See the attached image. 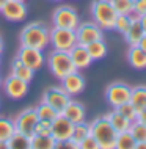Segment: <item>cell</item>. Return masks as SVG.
Masks as SVG:
<instances>
[{"mask_svg":"<svg viewBox=\"0 0 146 149\" xmlns=\"http://www.w3.org/2000/svg\"><path fill=\"white\" fill-rule=\"evenodd\" d=\"M3 47H5V44H3V38H2V35H0V54L3 52Z\"/></svg>","mask_w":146,"mask_h":149,"instance_id":"7bdbcfd3","label":"cell"},{"mask_svg":"<svg viewBox=\"0 0 146 149\" xmlns=\"http://www.w3.org/2000/svg\"><path fill=\"white\" fill-rule=\"evenodd\" d=\"M90 130L91 135L96 138L99 149H115V141L118 132L112 127L110 121L107 119V116H97V118L90 123Z\"/></svg>","mask_w":146,"mask_h":149,"instance_id":"7a4b0ae2","label":"cell"},{"mask_svg":"<svg viewBox=\"0 0 146 149\" xmlns=\"http://www.w3.org/2000/svg\"><path fill=\"white\" fill-rule=\"evenodd\" d=\"M13 121H14L16 130L31 138L35 134V127H36V123L39 121V118H38V115H36L35 107H28L25 110H22Z\"/></svg>","mask_w":146,"mask_h":149,"instance_id":"52a82bcc","label":"cell"},{"mask_svg":"<svg viewBox=\"0 0 146 149\" xmlns=\"http://www.w3.org/2000/svg\"><path fill=\"white\" fill-rule=\"evenodd\" d=\"M107 116V119L110 121V124H112V127L115 129L116 132H124V130H129V129H131V121H129L127 118H126L124 115H121L118 110H113V111H110V113L108 115H105Z\"/></svg>","mask_w":146,"mask_h":149,"instance_id":"44dd1931","label":"cell"},{"mask_svg":"<svg viewBox=\"0 0 146 149\" xmlns=\"http://www.w3.org/2000/svg\"><path fill=\"white\" fill-rule=\"evenodd\" d=\"M14 132H16L14 121L6 118V116H0V140L2 141H8Z\"/></svg>","mask_w":146,"mask_h":149,"instance_id":"83f0119b","label":"cell"},{"mask_svg":"<svg viewBox=\"0 0 146 149\" xmlns=\"http://www.w3.org/2000/svg\"><path fill=\"white\" fill-rule=\"evenodd\" d=\"M0 149H8V141H2L0 140Z\"/></svg>","mask_w":146,"mask_h":149,"instance_id":"b9f144b4","label":"cell"},{"mask_svg":"<svg viewBox=\"0 0 146 149\" xmlns=\"http://www.w3.org/2000/svg\"><path fill=\"white\" fill-rule=\"evenodd\" d=\"M135 149H146V141H138L135 144Z\"/></svg>","mask_w":146,"mask_h":149,"instance_id":"60d3db41","label":"cell"},{"mask_svg":"<svg viewBox=\"0 0 146 149\" xmlns=\"http://www.w3.org/2000/svg\"><path fill=\"white\" fill-rule=\"evenodd\" d=\"M127 61L135 69H146V52L140 46H131L127 50Z\"/></svg>","mask_w":146,"mask_h":149,"instance_id":"ffe728a7","label":"cell"},{"mask_svg":"<svg viewBox=\"0 0 146 149\" xmlns=\"http://www.w3.org/2000/svg\"><path fill=\"white\" fill-rule=\"evenodd\" d=\"M43 100H44V102H47V104H50L57 111L61 113L63 108L69 104L71 96L68 94L61 86H50V88H47V90L44 91Z\"/></svg>","mask_w":146,"mask_h":149,"instance_id":"7c38bea8","label":"cell"},{"mask_svg":"<svg viewBox=\"0 0 146 149\" xmlns=\"http://www.w3.org/2000/svg\"><path fill=\"white\" fill-rule=\"evenodd\" d=\"M69 55H71V60H72V63H74V66H75L77 71L87 69V68L93 63L91 55L88 54L87 46H83V44L77 42L75 46L69 50Z\"/></svg>","mask_w":146,"mask_h":149,"instance_id":"2e32d148","label":"cell"},{"mask_svg":"<svg viewBox=\"0 0 146 149\" xmlns=\"http://www.w3.org/2000/svg\"><path fill=\"white\" fill-rule=\"evenodd\" d=\"M55 2H61V0H55Z\"/></svg>","mask_w":146,"mask_h":149,"instance_id":"c3c4849f","label":"cell"},{"mask_svg":"<svg viewBox=\"0 0 146 149\" xmlns=\"http://www.w3.org/2000/svg\"><path fill=\"white\" fill-rule=\"evenodd\" d=\"M87 50L91 55L93 61L94 60H102L107 55V44L104 42V39H97V41L87 44Z\"/></svg>","mask_w":146,"mask_h":149,"instance_id":"cb8c5ba5","label":"cell"},{"mask_svg":"<svg viewBox=\"0 0 146 149\" xmlns=\"http://www.w3.org/2000/svg\"><path fill=\"white\" fill-rule=\"evenodd\" d=\"M129 132L132 134V136L135 138V141H146V124H143L141 121H133L131 124V129Z\"/></svg>","mask_w":146,"mask_h":149,"instance_id":"4dcf8cb0","label":"cell"},{"mask_svg":"<svg viewBox=\"0 0 146 149\" xmlns=\"http://www.w3.org/2000/svg\"><path fill=\"white\" fill-rule=\"evenodd\" d=\"M28 85H30V83L24 82V80H21V79H17V77H14V75L10 74L6 79H3L2 88H3L5 94L10 99L19 100V99H22V97H25V96H27Z\"/></svg>","mask_w":146,"mask_h":149,"instance_id":"30bf717a","label":"cell"},{"mask_svg":"<svg viewBox=\"0 0 146 149\" xmlns=\"http://www.w3.org/2000/svg\"><path fill=\"white\" fill-rule=\"evenodd\" d=\"M129 102L137 108V111H141L146 107V86H135L131 90V99Z\"/></svg>","mask_w":146,"mask_h":149,"instance_id":"603a6c76","label":"cell"},{"mask_svg":"<svg viewBox=\"0 0 146 149\" xmlns=\"http://www.w3.org/2000/svg\"><path fill=\"white\" fill-rule=\"evenodd\" d=\"M8 148L11 149H31L30 148V136L16 130L8 140Z\"/></svg>","mask_w":146,"mask_h":149,"instance_id":"d4e9b609","label":"cell"},{"mask_svg":"<svg viewBox=\"0 0 146 149\" xmlns=\"http://www.w3.org/2000/svg\"><path fill=\"white\" fill-rule=\"evenodd\" d=\"M75 36L79 44H90L97 39H104V30L96 22H82L75 29Z\"/></svg>","mask_w":146,"mask_h":149,"instance_id":"9c48e42d","label":"cell"},{"mask_svg":"<svg viewBox=\"0 0 146 149\" xmlns=\"http://www.w3.org/2000/svg\"><path fill=\"white\" fill-rule=\"evenodd\" d=\"M61 88L69 96L80 94L85 90V79L79 74V71H74L61 79Z\"/></svg>","mask_w":146,"mask_h":149,"instance_id":"9a60e30c","label":"cell"},{"mask_svg":"<svg viewBox=\"0 0 146 149\" xmlns=\"http://www.w3.org/2000/svg\"><path fill=\"white\" fill-rule=\"evenodd\" d=\"M132 22V14L127 16V14H118L116 16V21H115V25H113V29L118 30L119 33H126L129 29V25H131Z\"/></svg>","mask_w":146,"mask_h":149,"instance_id":"d6a6232c","label":"cell"},{"mask_svg":"<svg viewBox=\"0 0 146 149\" xmlns=\"http://www.w3.org/2000/svg\"><path fill=\"white\" fill-rule=\"evenodd\" d=\"M91 16L102 30H112L115 25L118 13L110 3V0H94L91 3Z\"/></svg>","mask_w":146,"mask_h":149,"instance_id":"277c9868","label":"cell"},{"mask_svg":"<svg viewBox=\"0 0 146 149\" xmlns=\"http://www.w3.org/2000/svg\"><path fill=\"white\" fill-rule=\"evenodd\" d=\"M116 110H118L121 115H124L126 118L131 121V123H133V121L138 119V111H137V108L133 107L131 102H124V104H121L119 107H116Z\"/></svg>","mask_w":146,"mask_h":149,"instance_id":"1f68e13d","label":"cell"},{"mask_svg":"<svg viewBox=\"0 0 146 149\" xmlns=\"http://www.w3.org/2000/svg\"><path fill=\"white\" fill-rule=\"evenodd\" d=\"M49 44H52V47L57 49V50L69 52L77 44L75 30L54 27V29L50 30V33H49Z\"/></svg>","mask_w":146,"mask_h":149,"instance_id":"5b68a950","label":"cell"},{"mask_svg":"<svg viewBox=\"0 0 146 149\" xmlns=\"http://www.w3.org/2000/svg\"><path fill=\"white\" fill-rule=\"evenodd\" d=\"M140 22H141V27H143V30H145V33H146V14L140 16Z\"/></svg>","mask_w":146,"mask_h":149,"instance_id":"ab89813d","label":"cell"},{"mask_svg":"<svg viewBox=\"0 0 146 149\" xmlns=\"http://www.w3.org/2000/svg\"><path fill=\"white\" fill-rule=\"evenodd\" d=\"M143 35H145V30H143V27H141L140 17L135 14H132V22H131V25H129L127 31L124 33L126 41H127L129 46H138V42H140V39L143 38Z\"/></svg>","mask_w":146,"mask_h":149,"instance_id":"e0dca14e","label":"cell"},{"mask_svg":"<svg viewBox=\"0 0 146 149\" xmlns=\"http://www.w3.org/2000/svg\"><path fill=\"white\" fill-rule=\"evenodd\" d=\"M0 13L6 21L11 22H21L27 17V5L19 0H6V3L2 6Z\"/></svg>","mask_w":146,"mask_h":149,"instance_id":"5bb4252c","label":"cell"},{"mask_svg":"<svg viewBox=\"0 0 146 149\" xmlns=\"http://www.w3.org/2000/svg\"><path fill=\"white\" fill-rule=\"evenodd\" d=\"M131 90L132 88L129 86L127 83L115 82V83H112V85L107 86V90H105V99H107V102L110 104L113 108H116V107H119L121 104L129 102V99H131Z\"/></svg>","mask_w":146,"mask_h":149,"instance_id":"ba28073f","label":"cell"},{"mask_svg":"<svg viewBox=\"0 0 146 149\" xmlns=\"http://www.w3.org/2000/svg\"><path fill=\"white\" fill-rule=\"evenodd\" d=\"M80 149H99V144H97L94 136L90 134L87 138H83L80 141Z\"/></svg>","mask_w":146,"mask_h":149,"instance_id":"e575fe53","label":"cell"},{"mask_svg":"<svg viewBox=\"0 0 146 149\" xmlns=\"http://www.w3.org/2000/svg\"><path fill=\"white\" fill-rule=\"evenodd\" d=\"M30 148H33V149H55L57 148V140L52 135L35 134L30 138Z\"/></svg>","mask_w":146,"mask_h":149,"instance_id":"7402d4cb","label":"cell"},{"mask_svg":"<svg viewBox=\"0 0 146 149\" xmlns=\"http://www.w3.org/2000/svg\"><path fill=\"white\" fill-rule=\"evenodd\" d=\"M2 83H3V77H2V74H0V88H2Z\"/></svg>","mask_w":146,"mask_h":149,"instance_id":"f6af8a7d","label":"cell"},{"mask_svg":"<svg viewBox=\"0 0 146 149\" xmlns=\"http://www.w3.org/2000/svg\"><path fill=\"white\" fill-rule=\"evenodd\" d=\"M11 75H14V77L24 80V82L30 83L31 80H33V75H35V71L31 69V68H28L27 64H24L21 60L16 57L13 60V63H11Z\"/></svg>","mask_w":146,"mask_h":149,"instance_id":"d6986e66","label":"cell"},{"mask_svg":"<svg viewBox=\"0 0 146 149\" xmlns=\"http://www.w3.org/2000/svg\"><path fill=\"white\" fill-rule=\"evenodd\" d=\"M135 138L132 136V134L129 130L119 132L116 135V141H115V148L116 149H135Z\"/></svg>","mask_w":146,"mask_h":149,"instance_id":"4316f807","label":"cell"},{"mask_svg":"<svg viewBox=\"0 0 146 149\" xmlns=\"http://www.w3.org/2000/svg\"><path fill=\"white\" fill-rule=\"evenodd\" d=\"M63 146H64V148H69V149H80V144L77 143L75 140H72V138L66 140V141H63Z\"/></svg>","mask_w":146,"mask_h":149,"instance_id":"8d00e7d4","label":"cell"},{"mask_svg":"<svg viewBox=\"0 0 146 149\" xmlns=\"http://www.w3.org/2000/svg\"><path fill=\"white\" fill-rule=\"evenodd\" d=\"M90 134H91L90 124H87V123L83 121V123H77V124H74V130H72V136H71V138L75 140V141L80 144V141H82L83 138H87V136L90 135Z\"/></svg>","mask_w":146,"mask_h":149,"instance_id":"f546056e","label":"cell"},{"mask_svg":"<svg viewBox=\"0 0 146 149\" xmlns=\"http://www.w3.org/2000/svg\"><path fill=\"white\" fill-rule=\"evenodd\" d=\"M19 2H25V0H19Z\"/></svg>","mask_w":146,"mask_h":149,"instance_id":"7dc6e473","label":"cell"},{"mask_svg":"<svg viewBox=\"0 0 146 149\" xmlns=\"http://www.w3.org/2000/svg\"><path fill=\"white\" fill-rule=\"evenodd\" d=\"M61 115L66 116V118L74 124L83 123L85 121V107L80 102H77V100H69V104L63 108Z\"/></svg>","mask_w":146,"mask_h":149,"instance_id":"ac0fdd59","label":"cell"},{"mask_svg":"<svg viewBox=\"0 0 146 149\" xmlns=\"http://www.w3.org/2000/svg\"><path fill=\"white\" fill-rule=\"evenodd\" d=\"M50 123H52V121L39 119L38 123H36L35 134H38V135H50ZM35 134H33V135H35Z\"/></svg>","mask_w":146,"mask_h":149,"instance_id":"836d02e7","label":"cell"},{"mask_svg":"<svg viewBox=\"0 0 146 149\" xmlns=\"http://www.w3.org/2000/svg\"><path fill=\"white\" fill-rule=\"evenodd\" d=\"M118 14H133V0H110Z\"/></svg>","mask_w":146,"mask_h":149,"instance_id":"f1b7e54d","label":"cell"},{"mask_svg":"<svg viewBox=\"0 0 146 149\" xmlns=\"http://www.w3.org/2000/svg\"><path fill=\"white\" fill-rule=\"evenodd\" d=\"M47 66L50 69L52 75L57 77L58 80H61L63 77H66L68 74L77 71L74 63L71 60V55L69 52H64V50H57L54 49L49 54L47 57Z\"/></svg>","mask_w":146,"mask_h":149,"instance_id":"3957f363","label":"cell"},{"mask_svg":"<svg viewBox=\"0 0 146 149\" xmlns=\"http://www.w3.org/2000/svg\"><path fill=\"white\" fill-rule=\"evenodd\" d=\"M138 121H141L143 124H146V107L141 111H138Z\"/></svg>","mask_w":146,"mask_h":149,"instance_id":"74e56055","label":"cell"},{"mask_svg":"<svg viewBox=\"0 0 146 149\" xmlns=\"http://www.w3.org/2000/svg\"><path fill=\"white\" fill-rule=\"evenodd\" d=\"M17 58L24 64H27L28 68H31L33 71H38L44 66V54L41 49L21 46V49L17 52Z\"/></svg>","mask_w":146,"mask_h":149,"instance_id":"4fadbf2b","label":"cell"},{"mask_svg":"<svg viewBox=\"0 0 146 149\" xmlns=\"http://www.w3.org/2000/svg\"><path fill=\"white\" fill-rule=\"evenodd\" d=\"M49 33H50V30L47 29L46 24L31 22L21 30V35H19L21 46L35 47V49L44 50L49 46Z\"/></svg>","mask_w":146,"mask_h":149,"instance_id":"6da1fadb","label":"cell"},{"mask_svg":"<svg viewBox=\"0 0 146 149\" xmlns=\"http://www.w3.org/2000/svg\"><path fill=\"white\" fill-rule=\"evenodd\" d=\"M138 46L141 47V49H143L145 52H146V33L143 35V38L140 39V42H138Z\"/></svg>","mask_w":146,"mask_h":149,"instance_id":"f35d334b","label":"cell"},{"mask_svg":"<svg viewBox=\"0 0 146 149\" xmlns=\"http://www.w3.org/2000/svg\"><path fill=\"white\" fill-rule=\"evenodd\" d=\"M5 3H6V0H0V10H2V6L5 5Z\"/></svg>","mask_w":146,"mask_h":149,"instance_id":"ee69618b","label":"cell"},{"mask_svg":"<svg viewBox=\"0 0 146 149\" xmlns=\"http://www.w3.org/2000/svg\"><path fill=\"white\" fill-rule=\"evenodd\" d=\"M72 130H74V123H71L61 113L50 123V135L54 136L57 141L63 143L66 140H69L72 136Z\"/></svg>","mask_w":146,"mask_h":149,"instance_id":"8fae6325","label":"cell"},{"mask_svg":"<svg viewBox=\"0 0 146 149\" xmlns=\"http://www.w3.org/2000/svg\"><path fill=\"white\" fill-rule=\"evenodd\" d=\"M35 110H36V115H38L39 119H46V121H54L57 116L60 115V111H57L50 104L44 102V100L39 104V105L35 107Z\"/></svg>","mask_w":146,"mask_h":149,"instance_id":"484cf974","label":"cell"},{"mask_svg":"<svg viewBox=\"0 0 146 149\" xmlns=\"http://www.w3.org/2000/svg\"><path fill=\"white\" fill-rule=\"evenodd\" d=\"M0 64H2V54H0Z\"/></svg>","mask_w":146,"mask_h":149,"instance_id":"bcb514c9","label":"cell"},{"mask_svg":"<svg viewBox=\"0 0 146 149\" xmlns=\"http://www.w3.org/2000/svg\"><path fill=\"white\" fill-rule=\"evenodd\" d=\"M133 14L138 17L146 14V0H133Z\"/></svg>","mask_w":146,"mask_h":149,"instance_id":"d590c367","label":"cell"},{"mask_svg":"<svg viewBox=\"0 0 146 149\" xmlns=\"http://www.w3.org/2000/svg\"><path fill=\"white\" fill-rule=\"evenodd\" d=\"M52 22H54V27L75 30L80 24V17L72 6L61 5L54 11V14H52Z\"/></svg>","mask_w":146,"mask_h":149,"instance_id":"8992f818","label":"cell"}]
</instances>
